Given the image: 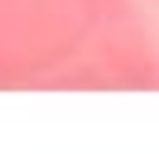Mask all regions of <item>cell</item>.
Listing matches in <instances>:
<instances>
[{
    "instance_id": "cell-1",
    "label": "cell",
    "mask_w": 159,
    "mask_h": 154,
    "mask_svg": "<svg viewBox=\"0 0 159 154\" xmlns=\"http://www.w3.org/2000/svg\"><path fill=\"white\" fill-rule=\"evenodd\" d=\"M97 0H0V92L68 87L92 38Z\"/></svg>"
},
{
    "instance_id": "cell-2",
    "label": "cell",
    "mask_w": 159,
    "mask_h": 154,
    "mask_svg": "<svg viewBox=\"0 0 159 154\" xmlns=\"http://www.w3.org/2000/svg\"><path fill=\"white\" fill-rule=\"evenodd\" d=\"M68 87L159 92V0H97L92 38Z\"/></svg>"
}]
</instances>
